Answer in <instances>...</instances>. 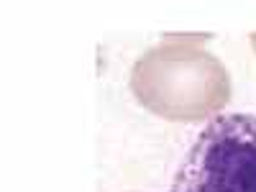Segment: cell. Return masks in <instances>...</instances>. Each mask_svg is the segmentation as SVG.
Segmentation results:
<instances>
[{
  "instance_id": "cell-1",
  "label": "cell",
  "mask_w": 256,
  "mask_h": 192,
  "mask_svg": "<svg viewBox=\"0 0 256 192\" xmlns=\"http://www.w3.org/2000/svg\"><path fill=\"white\" fill-rule=\"evenodd\" d=\"M208 34H164L131 70L134 98L166 120H202L230 100V77L202 49Z\"/></svg>"
},
{
  "instance_id": "cell-2",
  "label": "cell",
  "mask_w": 256,
  "mask_h": 192,
  "mask_svg": "<svg viewBox=\"0 0 256 192\" xmlns=\"http://www.w3.org/2000/svg\"><path fill=\"white\" fill-rule=\"evenodd\" d=\"M169 192H256V116L212 118L190 146Z\"/></svg>"
},
{
  "instance_id": "cell-3",
  "label": "cell",
  "mask_w": 256,
  "mask_h": 192,
  "mask_svg": "<svg viewBox=\"0 0 256 192\" xmlns=\"http://www.w3.org/2000/svg\"><path fill=\"white\" fill-rule=\"evenodd\" d=\"M251 44H254V52H256V34H251Z\"/></svg>"
}]
</instances>
